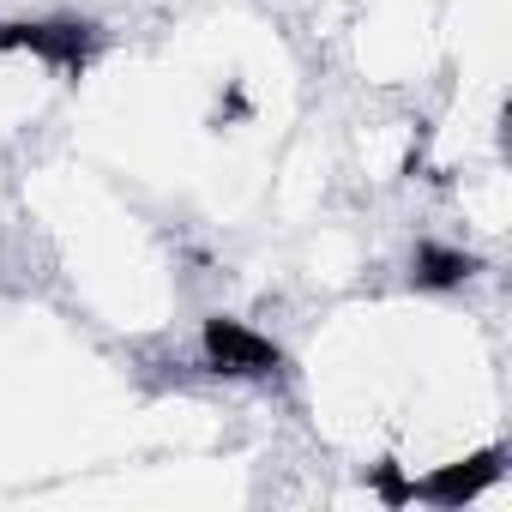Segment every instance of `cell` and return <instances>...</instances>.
I'll return each instance as SVG.
<instances>
[{"label": "cell", "instance_id": "obj_1", "mask_svg": "<svg viewBox=\"0 0 512 512\" xmlns=\"http://www.w3.org/2000/svg\"><path fill=\"white\" fill-rule=\"evenodd\" d=\"M7 49H31L67 73H79L91 61V25L85 19H43V25H0V55Z\"/></svg>", "mask_w": 512, "mask_h": 512}, {"label": "cell", "instance_id": "obj_2", "mask_svg": "<svg viewBox=\"0 0 512 512\" xmlns=\"http://www.w3.org/2000/svg\"><path fill=\"white\" fill-rule=\"evenodd\" d=\"M205 356H211V368H223V374H272V368L284 362L272 338L247 332L241 320H205Z\"/></svg>", "mask_w": 512, "mask_h": 512}, {"label": "cell", "instance_id": "obj_3", "mask_svg": "<svg viewBox=\"0 0 512 512\" xmlns=\"http://www.w3.org/2000/svg\"><path fill=\"white\" fill-rule=\"evenodd\" d=\"M500 464H506V452H500V446H488V452H476V458H464V464H446V470H434V476L410 482V500L464 506V500H476V494L500 476Z\"/></svg>", "mask_w": 512, "mask_h": 512}, {"label": "cell", "instance_id": "obj_4", "mask_svg": "<svg viewBox=\"0 0 512 512\" xmlns=\"http://www.w3.org/2000/svg\"><path fill=\"white\" fill-rule=\"evenodd\" d=\"M470 272H476V260L458 253V247H434V241L416 247V284L422 290H458Z\"/></svg>", "mask_w": 512, "mask_h": 512}, {"label": "cell", "instance_id": "obj_5", "mask_svg": "<svg viewBox=\"0 0 512 512\" xmlns=\"http://www.w3.org/2000/svg\"><path fill=\"white\" fill-rule=\"evenodd\" d=\"M374 488H380L386 506H404V500H410V482H404L398 464H374Z\"/></svg>", "mask_w": 512, "mask_h": 512}]
</instances>
